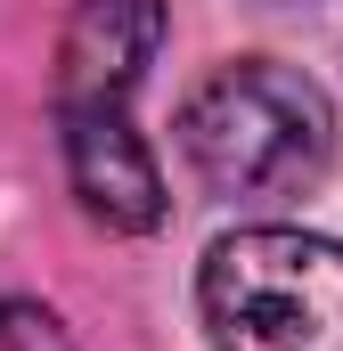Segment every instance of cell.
Instances as JSON below:
<instances>
[{
	"instance_id": "1",
	"label": "cell",
	"mask_w": 343,
	"mask_h": 351,
	"mask_svg": "<svg viewBox=\"0 0 343 351\" xmlns=\"http://www.w3.org/2000/svg\"><path fill=\"white\" fill-rule=\"evenodd\" d=\"M180 156L213 196L237 204H286L335 156V106L278 58H237L188 90L180 106Z\"/></svg>"
},
{
	"instance_id": "2",
	"label": "cell",
	"mask_w": 343,
	"mask_h": 351,
	"mask_svg": "<svg viewBox=\"0 0 343 351\" xmlns=\"http://www.w3.org/2000/svg\"><path fill=\"white\" fill-rule=\"evenodd\" d=\"M213 351H343V245L311 229H237L196 278Z\"/></svg>"
},
{
	"instance_id": "3",
	"label": "cell",
	"mask_w": 343,
	"mask_h": 351,
	"mask_svg": "<svg viewBox=\"0 0 343 351\" xmlns=\"http://www.w3.org/2000/svg\"><path fill=\"white\" fill-rule=\"evenodd\" d=\"M156 33H164L156 0H74L66 49H58V114L131 106V90L156 58Z\"/></svg>"
},
{
	"instance_id": "4",
	"label": "cell",
	"mask_w": 343,
	"mask_h": 351,
	"mask_svg": "<svg viewBox=\"0 0 343 351\" xmlns=\"http://www.w3.org/2000/svg\"><path fill=\"white\" fill-rule=\"evenodd\" d=\"M66 123V180L82 196L90 221L139 237L164 221V172L147 156V139L131 131V106H98V114H58Z\"/></svg>"
},
{
	"instance_id": "5",
	"label": "cell",
	"mask_w": 343,
	"mask_h": 351,
	"mask_svg": "<svg viewBox=\"0 0 343 351\" xmlns=\"http://www.w3.org/2000/svg\"><path fill=\"white\" fill-rule=\"evenodd\" d=\"M0 351H74V343H66L58 311H41V302H0Z\"/></svg>"
}]
</instances>
